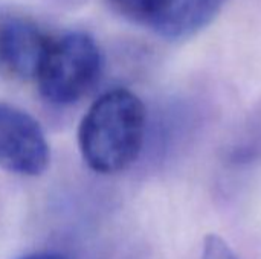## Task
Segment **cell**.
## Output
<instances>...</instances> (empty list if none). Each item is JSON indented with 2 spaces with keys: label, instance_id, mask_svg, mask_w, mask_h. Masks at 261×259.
Returning a JSON list of instances; mask_svg holds the SVG:
<instances>
[{
  "label": "cell",
  "instance_id": "obj_2",
  "mask_svg": "<svg viewBox=\"0 0 261 259\" xmlns=\"http://www.w3.org/2000/svg\"><path fill=\"white\" fill-rule=\"evenodd\" d=\"M102 72V53L95 38L73 31L50 38L35 75L41 96L55 105L80 101L98 82Z\"/></svg>",
  "mask_w": 261,
  "mask_h": 259
},
{
  "label": "cell",
  "instance_id": "obj_3",
  "mask_svg": "<svg viewBox=\"0 0 261 259\" xmlns=\"http://www.w3.org/2000/svg\"><path fill=\"white\" fill-rule=\"evenodd\" d=\"M50 162L46 134L28 111L0 102V168L8 172L35 177Z\"/></svg>",
  "mask_w": 261,
  "mask_h": 259
},
{
  "label": "cell",
  "instance_id": "obj_8",
  "mask_svg": "<svg viewBox=\"0 0 261 259\" xmlns=\"http://www.w3.org/2000/svg\"><path fill=\"white\" fill-rule=\"evenodd\" d=\"M20 259H69L67 256L57 253V252H38V253H32L28 256H23Z\"/></svg>",
  "mask_w": 261,
  "mask_h": 259
},
{
  "label": "cell",
  "instance_id": "obj_1",
  "mask_svg": "<svg viewBox=\"0 0 261 259\" xmlns=\"http://www.w3.org/2000/svg\"><path fill=\"white\" fill-rule=\"evenodd\" d=\"M147 127L144 102L127 89L101 95L78 128V147L87 166L98 174H116L139 157Z\"/></svg>",
  "mask_w": 261,
  "mask_h": 259
},
{
  "label": "cell",
  "instance_id": "obj_5",
  "mask_svg": "<svg viewBox=\"0 0 261 259\" xmlns=\"http://www.w3.org/2000/svg\"><path fill=\"white\" fill-rule=\"evenodd\" d=\"M222 0H171L153 32L167 40H182L203 29L220 9Z\"/></svg>",
  "mask_w": 261,
  "mask_h": 259
},
{
  "label": "cell",
  "instance_id": "obj_9",
  "mask_svg": "<svg viewBox=\"0 0 261 259\" xmlns=\"http://www.w3.org/2000/svg\"><path fill=\"white\" fill-rule=\"evenodd\" d=\"M0 66H2V60H0Z\"/></svg>",
  "mask_w": 261,
  "mask_h": 259
},
{
  "label": "cell",
  "instance_id": "obj_6",
  "mask_svg": "<svg viewBox=\"0 0 261 259\" xmlns=\"http://www.w3.org/2000/svg\"><path fill=\"white\" fill-rule=\"evenodd\" d=\"M127 18L148 26L151 31L168 11L171 0H110Z\"/></svg>",
  "mask_w": 261,
  "mask_h": 259
},
{
  "label": "cell",
  "instance_id": "obj_4",
  "mask_svg": "<svg viewBox=\"0 0 261 259\" xmlns=\"http://www.w3.org/2000/svg\"><path fill=\"white\" fill-rule=\"evenodd\" d=\"M50 43L35 23L24 18L0 20V60L15 75L35 79Z\"/></svg>",
  "mask_w": 261,
  "mask_h": 259
},
{
  "label": "cell",
  "instance_id": "obj_7",
  "mask_svg": "<svg viewBox=\"0 0 261 259\" xmlns=\"http://www.w3.org/2000/svg\"><path fill=\"white\" fill-rule=\"evenodd\" d=\"M202 259H239L232 249L217 235H208L203 241Z\"/></svg>",
  "mask_w": 261,
  "mask_h": 259
}]
</instances>
